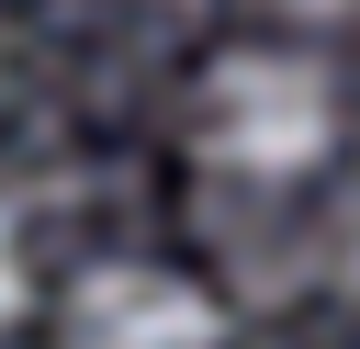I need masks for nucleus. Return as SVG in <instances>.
Listing matches in <instances>:
<instances>
[{"label": "nucleus", "mask_w": 360, "mask_h": 349, "mask_svg": "<svg viewBox=\"0 0 360 349\" xmlns=\"http://www.w3.org/2000/svg\"><path fill=\"white\" fill-rule=\"evenodd\" d=\"M202 158L214 169H236V180H292V169H315L326 158V135H338V90H326V68H304V56H225L214 79H202Z\"/></svg>", "instance_id": "1"}, {"label": "nucleus", "mask_w": 360, "mask_h": 349, "mask_svg": "<svg viewBox=\"0 0 360 349\" xmlns=\"http://www.w3.org/2000/svg\"><path fill=\"white\" fill-rule=\"evenodd\" d=\"M68 326H79V349H214L225 338V315H214V293L202 281H180V270H90L79 281V304H68Z\"/></svg>", "instance_id": "2"}, {"label": "nucleus", "mask_w": 360, "mask_h": 349, "mask_svg": "<svg viewBox=\"0 0 360 349\" xmlns=\"http://www.w3.org/2000/svg\"><path fill=\"white\" fill-rule=\"evenodd\" d=\"M22 293H34V281H22V248H11V225H0V326L22 315Z\"/></svg>", "instance_id": "3"}, {"label": "nucleus", "mask_w": 360, "mask_h": 349, "mask_svg": "<svg viewBox=\"0 0 360 349\" xmlns=\"http://www.w3.org/2000/svg\"><path fill=\"white\" fill-rule=\"evenodd\" d=\"M292 11H360V0H292Z\"/></svg>", "instance_id": "4"}, {"label": "nucleus", "mask_w": 360, "mask_h": 349, "mask_svg": "<svg viewBox=\"0 0 360 349\" xmlns=\"http://www.w3.org/2000/svg\"><path fill=\"white\" fill-rule=\"evenodd\" d=\"M349 270H360V236H349Z\"/></svg>", "instance_id": "5"}]
</instances>
